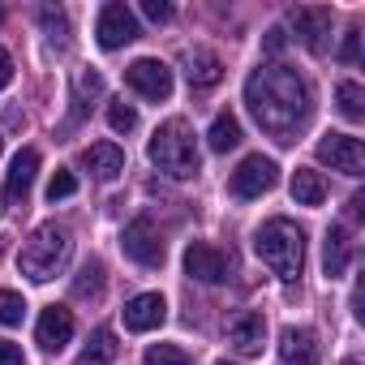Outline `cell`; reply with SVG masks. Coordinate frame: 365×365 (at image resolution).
I'll return each mask as SVG.
<instances>
[{
	"label": "cell",
	"instance_id": "7c38bea8",
	"mask_svg": "<svg viewBox=\"0 0 365 365\" xmlns=\"http://www.w3.org/2000/svg\"><path fill=\"white\" fill-rule=\"evenodd\" d=\"M125 331H155V327H163V318H168V301L159 297V292H138L125 309Z\"/></svg>",
	"mask_w": 365,
	"mask_h": 365
},
{
	"label": "cell",
	"instance_id": "5b68a950",
	"mask_svg": "<svg viewBox=\"0 0 365 365\" xmlns=\"http://www.w3.org/2000/svg\"><path fill=\"white\" fill-rule=\"evenodd\" d=\"M275 180H279V168H275V159H267V155H250V159H241V168L232 172V180H228V190H232V198H262L267 190H275Z\"/></svg>",
	"mask_w": 365,
	"mask_h": 365
},
{
	"label": "cell",
	"instance_id": "836d02e7",
	"mask_svg": "<svg viewBox=\"0 0 365 365\" xmlns=\"http://www.w3.org/2000/svg\"><path fill=\"white\" fill-rule=\"evenodd\" d=\"M78 91H82V95H99V91H103V78H99V73H82V78H78Z\"/></svg>",
	"mask_w": 365,
	"mask_h": 365
},
{
	"label": "cell",
	"instance_id": "5bb4252c",
	"mask_svg": "<svg viewBox=\"0 0 365 365\" xmlns=\"http://www.w3.org/2000/svg\"><path fill=\"white\" fill-rule=\"evenodd\" d=\"M35 339H39L48 352H61V348L73 339V309H65V305H48L43 318H39V327H35Z\"/></svg>",
	"mask_w": 365,
	"mask_h": 365
},
{
	"label": "cell",
	"instance_id": "4316f807",
	"mask_svg": "<svg viewBox=\"0 0 365 365\" xmlns=\"http://www.w3.org/2000/svg\"><path fill=\"white\" fill-rule=\"evenodd\" d=\"M142 365H190V356L180 352V348H172V344H150L146 356H142Z\"/></svg>",
	"mask_w": 365,
	"mask_h": 365
},
{
	"label": "cell",
	"instance_id": "ffe728a7",
	"mask_svg": "<svg viewBox=\"0 0 365 365\" xmlns=\"http://www.w3.org/2000/svg\"><path fill=\"white\" fill-rule=\"evenodd\" d=\"M322 271H327V279H335V275L348 271V232H344V228H331V232H327V245H322Z\"/></svg>",
	"mask_w": 365,
	"mask_h": 365
},
{
	"label": "cell",
	"instance_id": "52a82bcc",
	"mask_svg": "<svg viewBox=\"0 0 365 365\" xmlns=\"http://www.w3.org/2000/svg\"><path fill=\"white\" fill-rule=\"evenodd\" d=\"M318 159H322L331 172H344V176H361V172H365V146H361V138H352V133H322Z\"/></svg>",
	"mask_w": 365,
	"mask_h": 365
},
{
	"label": "cell",
	"instance_id": "44dd1931",
	"mask_svg": "<svg viewBox=\"0 0 365 365\" xmlns=\"http://www.w3.org/2000/svg\"><path fill=\"white\" fill-rule=\"evenodd\" d=\"M116 352H120V344H116V335H112L108 327H99V331L91 335V344L82 348V356H78V365H112V361H116Z\"/></svg>",
	"mask_w": 365,
	"mask_h": 365
},
{
	"label": "cell",
	"instance_id": "8992f818",
	"mask_svg": "<svg viewBox=\"0 0 365 365\" xmlns=\"http://www.w3.org/2000/svg\"><path fill=\"white\" fill-rule=\"evenodd\" d=\"M138 35H142V31H138V18H133V9H129V5L112 0V5H103V9H99V22H95V39H99V48L116 52V48L133 43Z\"/></svg>",
	"mask_w": 365,
	"mask_h": 365
},
{
	"label": "cell",
	"instance_id": "d6a6232c",
	"mask_svg": "<svg viewBox=\"0 0 365 365\" xmlns=\"http://www.w3.org/2000/svg\"><path fill=\"white\" fill-rule=\"evenodd\" d=\"M0 365H26L22 348H18V344H9V339H0Z\"/></svg>",
	"mask_w": 365,
	"mask_h": 365
},
{
	"label": "cell",
	"instance_id": "4fadbf2b",
	"mask_svg": "<svg viewBox=\"0 0 365 365\" xmlns=\"http://www.w3.org/2000/svg\"><path fill=\"white\" fill-rule=\"evenodd\" d=\"M279 356L288 365H318L322 361V344L309 327H284L279 335Z\"/></svg>",
	"mask_w": 365,
	"mask_h": 365
},
{
	"label": "cell",
	"instance_id": "484cf974",
	"mask_svg": "<svg viewBox=\"0 0 365 365\" xmlns=\"http://www.w3.org/2000/svg\"><path fill=\"white\" fill-rule=\"evenodd\" d=\"M108 125H112L116 133H133V129H138V112H133V103H125V99L108 103Z\"/></svg>",
	"mask_w": 365,
	"mask_h": 365
},
{
	"label": "cell",
	"instance_id": "9c48e42d",
	"mask_svg": "<svg viewBox=\"0 0 365 365\" xmlns=\"http://www.w3.org/2000/svg\"><path fill=\"white\" fill-rule=\"evenodd\" d=\"M120 250H125V258H133L138 267H159V262H163V241L155 237V224H150V220H133V224H125V232H120Z\"/></svg>",
	"mask_w": 365,
	"mask_h": 365
},
{
	"label": "cell",
	"instance_id": "3957f363",
	"mask_svg": "<svg viewBox=\"0 0 365 365\" xmlns=\"http://www.w3.org/2000/svg\"><path fill=\"white\" fill-rule=\"evenodd\" d=\"M254 250L258 258L279 275V279H297L301 267H305V232L292 224V220H267L258 232H254Z\"/></svg>",
	"mask_w": 365,
	"mask_h": 365
},
{
	"label": "cell",
	"instance_id": "603a6c76",
	"mask_svg": "<svg viewBox=\"0 0 365 365\" xmlns=\"http://www.w3.org/2000/svg\"><path fill=\"white\" fill-rule=\"evenodd\" d=\"M335 99H339V112H344L348 120H361V116H365V91H361L356 82H339V86H335Z\"/></svg>",
	"mask_w": 365,
	"mask_h": 365
},
{
	"label": "cell",
	"instance_id": "83f0119b",
	"mask_svg": "<svg viewBox=\"0 0 365 365\" xmlns=\"http://www.w3.org/2000/svg\"><path fill=\"white\" fill-rule=\"evenodd\" d=\"M26 318V301H22V292H0V322H5V327H18Z\"/></svg>",
	"mask_w": 365,
	"mask_h": 365
},
{
	"label": "cell",
	"instance_id": "1f68e13d",
	"mask_svg": "<svg viewBox=\"0 0 365 365\" xmlns=\"http://www.w3.org/2000/svg\"><path fill=\"white\" fill-rule=\"evenodd\" d=\"M262 48H267V52H271V56H279V52H284V48H288V35H284V31H279V26H271V31H267V39H262Z\"/></svg>",
	"mask_w": 365,
	"mask_h": 365
},
{
	"label": "cell",
	"instance_id": "ac0fdd59",
	"mask_svg": "<svg viewBox=\"0 0 365 365\" xmlns=\"http://www.w3.org/2000/svg\"><path fill=\"white\" fill-rule=\"evenodd\" d=\"M82 163L91 168V176H99V180H116V176L125 172V150H120L116 142H95V146L82 150Z\"/></svg>",
	"mask_w": 365,
	"mask_h": 365
},
{
	"label": "cell",
	"instance_id": "7a4b0ae2",
	"mask_svg": "<svg viewBox=\"0 0 365 365\" xmlns=\"http://www.w3.org/2000/svg\"><path fill=\"white\" fill-rule=\"evenodd\" d=\"M146 155H150V163H155L163 176H172V180H190V176H198V168H202L194 129L180 120V116H172V120H163V125L155 129Z\"/></svg>",
	"mask_w": 365,
	"mask_h": 365
},
{
	"label": "cell",
	"instance_id": "e575fe53",
	"mask_svg": "<svg viewBox=\"0 0 365 365\" xmlns=\"http://www.w3.org/2000/svg\"><path fill=\"white\" fill-rule=\"evenodd\" d=\"M14 82V56L5 52V48H0V91H5Z\"/></svg>",
	"mask_w": 365,
	"mask_h": 365
},
{
	"label": "cell",
	"instance_id": "30bf717a",
	"mask_svg": "<svg viewBox=\"0 0 365 365\" xmlns=\"http://www.w3.org/2000/svg\"><path fill=\"white\" fill-rule=\"evenodd\" d=\"M185 275L198 284H220V279H228V254L207 241H194L185 250Z\"/></svg>",
	"mask_w": 365,
	"mask_h": 365
},
{
	"label": "cell",
	"instance_id": "2e32d148",
	"mask_svg": "<svg viewBox=\"0 0 365 365\" xmlns=\"http://www.w3.org/2000/svg\"><path fill=\"white\" fill-rule=\"evenodd\" d=\"M228 344H232L241 356H258L262 344H267V322H262V314H237L232 327H228Z\"/></svg>",
	"mask_w": 365,
	"mask_h": 365
},
{
	"label": "cell",
	"instance_id": "d590c367",
	"mask_svg": "<svg viewBox=\"0 0 365 365\" xmlns=\"http://www.w3.org/2000/svg\"><path fill=\"white\" fill-rule=\"evenodd\" d=\"M344 365H356V361H344Z\"/></svg>",
	"mask_w": 365,
	"mask_h": 365
},
{
	"label": "cell",
	"instance_id": "4dcf8cb0",
	"mask_svg": "<svg viewBox=\"0 0 365 365\" xmlns=\"http://www.w3.org/2000/svg\"><path fill=\"white\" fill-rule=\"evenodd\" d=\"M339 61H344V65H356V61H361V31H348V35H344Z\"/></svg>",
	"mask_w": 365,
	"mask_h": 365
},
{
	"label": "cell",
	"instance_id": "74e56055",
	"mask_svg": "<svg viewBox=\"0 0 365 365\" xmlns=\"http://www.w3.org/2000/svg\"><path fill=\"white\" fill-rule=\"evenodd\" d=\"M220 365H228V361H220Z\"/></svg>",
	"mask_w": 365,
	"mask_h": 365
},
{
	"label": "cell",
	"instance_id": "8fae6325",
	"mask_svg": "<svg viewBox=\"0 0 365 365\" xmlns=\"http://www.w3.org/2000/svg\"><path fill=\"white\" fill-rule=\"evenodd\" d=\"M292 26L314 56L331 48V9H292Z\"/></svg>",
	"mask_w": 365,
	"mask_h": 365
},
{
	"label": "cell",
	"instance_id": "f546056e",
	"mask_svg": "<svg viewBox=\"0 0 365 365\" xmlns=\"http://www.w3.org/2000/svg\"><path fill=\"white\" fill-rule=\"evenodd\" d=\"M142 18H150V22H172V5H168V0H142Z\"/></svg>",
	"mask_w": 365,
	"mask_h": 365
},
{
	"label": "cell",
	"instance_id": "f1b7e54d",
	"mask_svg": "<svg viewBox=\"0 0 365 365\" xmlns=\"http://www.w3.org/2000/svg\"><path fill=\"white\" fill-rule=\"evenodd\" d=\"M73 194H78V176L61 168V172H56V176L48 180V202H61V198H73Z\"/></svg>",
	"mask_w": 365,
	"mask_h": 365
},
{
	"label": "cell",
	"instance_id": "d4e9b609",
	"mask_svg": "<svg viewBox=\"0 0 365 365\" xmlns=\"http://www.w3.org/2000/svg\"><path fill=\"white\" fill-rule=\"evenodd\" d=\"M39 22H43L48 39H52L56 48H65V43H69V18H65L61 9H43V14H39Z\"/></svg>",
	"mask_w": 365,
	"mask_h": 365
},
{
	"label": "cell",
	"instance_id": "cb8c5ba5",
	"mask_svg": "<svg viewBox=\"0 0 365 365\" xmlns=\"http://www.w3.org/2000/svg\"><path fill=\"white\" fill-rule=\"evenodd\" d=\"M99 288H103V267L99 262H86L78 271V279H73V297H99Z\"/></svg>",
	"mask_w": 365,
	"mask_h": 365
},
{
	"label": "cell",
	"instance_id": "e0dca14e",
	"mask_svg": "<svg viewBox=\"0 0 365 365\" xmlns=\"http://www.w3.org/2000/svg\"><path fill=\"white\" fill-rule=\"evenodd\" d=\"M35 172H39V150H18L14 155V163H9V176H5V194L18 202H26V194H31V185H35Z\"/></svg>",
	"mask_w": 365,
	"mask_h": 365
},
{
	"label": "cell",
	"instance_id": "8d00e7d4",
	"mask_svg": "<svg viewBox=\"0 0 365 365\" xmlns=\"http://www.w3.org/2000/svg\"><path fill=\"white\" fill-rule=\"evenodd\" d=\"M0 146H5V138H0Z\"/></svg>",
	"mask_w": 365,
	"mask_h": 365
},
{
	"label": "cell",
	"instance_id": "6da1fadb",
	"mask_svg": "<svg viewBox=\"0 0 365 365\" xmlns=\"http://www.w3.org/2000/svg\"><path fill=\"white\" fill-rule=\"evenodd\" d=\"M245 103H250L254 120L271 138H279V142H292V133L309 116V91H305L301 73L288 69V65H262V69H254L250 82H245Z\"/></svg>",
	"mask_w": 365,
	"mask_h": 365
},
{
	"label": "cell",
	"instance_id": "9a60e30c",
	"mask_svg": "<svg viewBox=\"0 0 365 365\" xmlns=\"http://www.w3.org/2000/svg\"><path fill=\"white\" fill-rule=\"evenodd\" d=\"M185 78H190L194 91H211V86H220V78H224V61H220L211 48H190V52H185Z\"/></svg>",
	"mask_w": 365,
	"mask_h": 365
},
{
	"label": "cell",
	"instance_id": "ba28073f",
	"mask_svg": "<svg viewBox=\"0 0 365 365\" xmlns=\"http://www.w3.org/2000/svg\"><path fill=\"white\" fill-rule=\"evenodd\" d=\"M125 82L142 95V99H168L172 95V69L159 56H142L125 69Z\"/></svg>",
	"mask_w": 365,
	"mask_h": 365
},
{
	"label": "cell",
	"instance_id": "d6986e66",
	"mask_svg": "<svg viewBox=\"0 0 365 365\" xmlns=\"http://www.w3.org/2000/svg\"><path fill=\"white\" fill-rule=\"evenodd\" d=\"M288 190H292L297 207H322V202H327V180H322V172H314V168H297Z\"/></svg>",
	"mask_w": 365,
	"mask_h": 365
},
{
	"label": "cell",
	"instance_id": "7402d4cb",
	"mask_svg": "<svg viewBox=\"0 0 365 365\" xmlns=\"http://www.w3.org/2000/svg\"><path fill=\"white\" fill-rule=\"evenodd\" d=\"M207 142H211L215 155H228V150L241 142V125H237V116H232V112H220V116L211 120V129H207Z\"/></svg>",
	"mask_w": 365,
	"mask_h": 365
},
{
	"label": "cell",
	"instance_id": "277c9868",
	"mask_svg": "<svg viewBox=\"0 0 365 365\" xmlns=\"http://www.w3.org/2000/svg\"><path fill=\"white\" fill-rule=\"evenodd\" d=\"M69 250H73L69 232L56 228V224H43V228H35V237L22 245V254H18V271H22L26 279H35V284H48V279L69 262Z\"/></svg>",
	"mask_w": 365,
	"mask_h": 365
}]
</instances>
